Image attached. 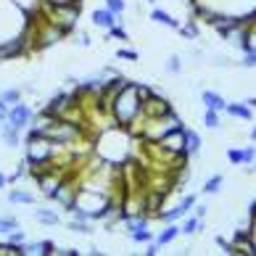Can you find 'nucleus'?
<instances>
[{
	"label": "nucleus",
	"instance_id": "4468645a",
	"mask_svg": "<svg viewBox=\"0 0 256 256\" xmlns=\"http://www.w3.org/2000/svg\"><path fill=\"white\" fill-rule=\"evenodd\" d=\"M150 18H154L156 24H164V26H172V30H180V22L169 11H164V8H154V11H150Z\"/></svg>",
	"mask_w": 256,
	"mask_h": 256
},
{
	"label": "nucleus",
	"instance_id": "f257e3e1",
	"mask_svg": "<svg viewBox=\"0 0 256 256\" xmlns=\"http://www.w3.org/2000/svg\"><path fill=\"white\" fill-rule=\"evenodd\" d=\"M146 84H138V82H127L116 90H108L103 84L100 96L103 100L108 103V114L114 119V124L130 130L132 124H138L143 119V100H146Z\"/></svg>",
	"mask_w": 256,
	"mask_h": 256
},
{
	"label": "nucleus",
	"instance_id": "9d476101",
	"mask_svg": "<svg viewBox=\"0 0 256 256\" xmlns=\"http://www.w3.org/2000/svg\"><path fill=\"white\" fill-rule=\"evenodd\" d=\"M201 146H204L201 135H198L196 130L185 127V156H188V158H190V156H198V154H201Z\"/></svg>",
	"mask_w": 256,
	"mask_h": 256
},
{
	"label": "nucleus",
	"instance_id": "39448f33",
	"mask_svg": "<svg viewBox=\"0 0 256 256\" xmlns=\"http://www.w3.org/2000/svg\"><path fill=\"white\" fill-rule=\"evenodd\" d=\"M150 146H156L164 156H174V158H188L185 156V127L180 124L174 127L172 132H166L164 138H158L156 143H150Z\"/></svg>",
	"mask_w": 256,
	"mask_h": 256
},
{
	"label": "nucleus",
	"instance_id": "e433bc0d",
	"mask_svg": "<svg viewBox=\"0 0 256 256\" xmlns=\"http://www.w3.org/2000/svg\"><path fill=\"white\" fill-rule=\"evenodd\" d=\"M77 45L88 48V45H90V34H88V32H82V34H80V40H77Z\"/></svg>",
	"mask_w": 256,
	"mask_h": 256
},
{
	"label": "nucleus",
	"instance_id": "c03bdc74",
	"mask_svg": "<svg viewBox=\"0 0 256 256\" xmlns=\"http://www.w3.org/2000/svg\"><path fill=\"white\" fill-rule=\"evenodd\" d=\"M248 169H251V172H256V161H254V164H251V166H248Z\"/></svg>",
	"mask_w": 256,
	"mask_h": 256
},
{
	"label": "nucleus",
	"instance_id": "dca6fc26",
	"mask_svg": "<svg viewBox=\"0 0 256 256\" xmlns=\"http://www.w3.org/2000/svg\"><path fill=\"white\" fill-rule=\"evenodd\" d=\"M37 198L32 196V193H26V190H22V188H14V190H8V204H34Z\"/></svg>",
	"mask_w": 256,
	"mask_h": 256
},
{
	"label": "nucleus",
	"instance_id": "2f4dec72",
	"mask_svg": "<svg viewBox=\"0 0 256 256\" xmlns=\"http://www.w3.org/2000/svg\"><path fill=\"white\" fill-rule=\"evenodd\" d=\"M254 161H256V146H246L243 148V164H254Z\"/></svg>",
	"mask_w": 256,
	"mask_h": 256
},
{
	"label": "nucleus",
	"instance_id": "aec40b11",
	"mask_svg": "<svg viewBox=\"0 0 256 256\" xmlns=\"http://www.w3.org/2000/svg\"><path fill=\"white\" fill-rule=\"evenodd\" d=\"M222 185H224V177H222V174H212V177H208L206 182H204L201 190H204L206 196H214V193H220Z\"/></svg>",
	"mask_w": 256,
	"mask_h": 256
},
{
	"label": "nucleus",
	"instance_id": "20e7f679",
	"mask_svg": "<svg viewBox=\"0 0 256 256\" xmlns=\"http://www.w3.org/2000/svg\"><path fill=\"white\" fill-rule=\"evenodd\" d=\"M42 11H45V18H50L56 26H61V30L69 34L80 22L82 3H64V6H45L42 3Z\"/></svg>",
	"mask_w": 256,
	"mask_h": 256
},
{
	"label": "nucleus",
	"instance_id": "49530a36",
	"mask_svg": "<svg viewBox=\"0 0 256 256\" xmlns=\"http://www.w3.org/2000/svg\"><path fill=\"white\" fill-rule=\"evenodd\" d=\"M0 132H3V122H0Z\"/></svg>",
	"mask_w": 256,
	"mask_h": 256
},
{
	"label": "nucleus",
	"instance_id": "f03ea898",
	"mask_svg": "<svg viewBox=\"0 0 256 256\" xmlns=\"http://www.w3.org/2000/svg\"><path fill=\"white\" fill-rule=\"evenodd\" d=\"M58 148H64V146H58L56 140L45 138V135H40L37 130H30V135H26V154H24V158H26V164H30V169H45L48 164H53Z\"/></svg>",
	"mask_w": 256,
	"mask_h": 256
},
{
	"label": "nucleus",
	"instance_id": "6ab92c4d",
	"mask_svg": "<svg viewBox=\"0 0 256 256\" xmlns=\"http://www.w3.org/2000/svg\"><path fill=\"white\" fill-rule=\"evenodd\" d=\"M34 220L42 222V224H58L61 216H58V212H50V208H37V212H34Z\"/></svg>",
	"mask_w": 256,
	"mask_h": 256
},
{
	"label": "nucleus",
	"instance_id": "0eeeda50",
	"mask_svg": "<svg viewBox=\"0 0 256 256\" xmlns=\"http://www.w3.org/2000/svg\"><path fill=\"white\" fill-rule=\"evenodd\" d=\"M196 201H198L196 196H185V198H182V201H180L177 206L166 208V212H158L156 216H158V220L164 222V224H169V222H180L182 216H188V214H190L193 208H196Z\"/></svg>",
	"mask_w": 256,
	"mask_h": 256
},
{
	"label": "nucleus",
	"instance_id": "c9c22d12",
	"mask_svg": "<svg viewBox=\"0 0 256 256\" xmlns=\"http://www.w3.org/2000/svg\"><path fill=\"white\" fill-rule=\"evenodd\" d=\"M45 6H64V3H82V0H42Z\"/></svg>",
	"mask_w": 256,
	"mask_h": 256
},
{
	"label": "nucleus",
	"instance_id": "cd10ccee",
	"mask_svg": "<svg viewBox=\"0 0 256 256\" xmlns=\"http://www.w3.org/2000/svg\"><path fill=\"white\" fill-rule=\"evenodd\" d=\"M106 8H108V11H114L116 16H122V14L127 11V3H124V0H106Z\"/></svg>",
	"mask_w": 256,
	"mask_h": 256
},
{
	"label": "nucleus",
	"instance_id": "412c9836",
	"mask_svg": "<svg viewBox=\"0 0 256 256\" xmlns=\"http://www.w3.org/2000/svg\"><path fill=\"white\" fill-rule=\"evenodd\" d=\"M66 227H69L72 232H80V235H90V232H92V224L84 222V220H72Z\"/></svg>",
	"mask_w": 256,
	"mask_h": 256
},
{
	"label": "nucleus",
	"instance_id": "37998d69",
	"mask_svg": "<svg viewBox=\"0 0 256 256\" xmlns=\"http://www.w3.org/2000/svg\"><path fill=\"white\" fill-rule=\"evenodd\" d=\"M251 140H254V143H256V127L251 130Z\"/></svg>",
	"mask_w": 256,
	"mask_h": 256
},
{
	"label": "nucleus",
	"instance_id": "c756f323",
	"mask_svg": "<svg viewBox=\"0 0 256 256\" xmlns=\"http://www.w3.org/2000/svg\"><path fill=\"white\" fill-rule=\"evenodd\" d=\"M116 58H122V61H138L140 56H138V50H132V48H119Z\"/></svg>",
	"mask_w": 256,
	"mask_h": 256
},
{
	"label": "nucleus",
	"instance_id": "4be33fe9",
	"mask_svg": "<svg viewBox=\"0 0 256 256\" xmlns=\"http://www.w3.org/2000/svg\"><path fill=\"white\" fill-rule=\"evenodd\" d=\"M18 220L16 216H0V235H8L11 230H18Z\"/></svg>",
	"mask_w": 256,
	"mask_h": 256
},
{
	"label": "nucleus",
	"instance_id": "4c0bfd02",
	"mask_svg": "<svg viewBox=\"0 0 256 256\" xmlns=\"http://www.w3.org/2000/svg\"><path fill=\"white\" fill-rule=\"evenodd\" d=\"M206 212H208V206H206V204H198V206H196V216H201V220L206 216Z\"/></svg>",
	"mask_w": 256,
	"mask_h": 256
},
{
	"label": "nucleus",
	"instance_id": "72a5a7b5",
	"mask_svg": "<svg viewBox=\"0 0 256 256\" xmlns=\"http://www.w3.org/2000/svg\"><path fill=\"white\" fill-rule=\"evenodd\" d=\"M26 238H24V232H22V227H18V230H11V232H8V243H24Z\"/></svg>",
	"mask_w": 256,
	"mask_h": 256
},
{
	"label": "nucleus",
	"instance_id": "58836bf2",
	"mask_svg": "<svg viewBox=\"0 0 256 256\" xmlns=\"http://www.w3.org/2000/svg\"><path fill=\"white\" fill-rule=\"evenodd\" d=\"M56 254H61V256H80L77 248H64V251H56Z\"/></svg>",
	"mask_w": 256,
	"mask_h": 256
},
{
	"label": "nucleus",
	"instance_id": "f3484780",
	"mask_svg": "<svg viewBox=\"0 0 256 256\" xmlns=\"http://www.w3.org/2000/svg\"><path fill=\"white\" fill-rule=\"evenodd\" d=\"M0 138L6 140L8 148H18V143H22V138H18V130L11 127V124H6V122H3V132H0Z\"/></svg>",
	"mask_w": 256,
	"mask_h": 256
},
{
	"label": "nucleus",
	"instance_id": "7ed1b4c3",
	"mask_svg": "<svg viewBox=\"0 0 256 256\" xmlns=\"http://www.w3.org/2000/svg\"><path fill=\"white\" fill-rule=\"evenodd\" d=\"M138 124H143V140L146 143H156L158 138H164L166 132H172L174 127L182 124V119H180L174 111H166V114H161V116H146L143 122H138Z\"/></svg>",
	"mask_w": 256,
	"mask_h": 256
},
{
	"label": "nucleus",
	"instance_id": "423d86ee",
	"mask_svg": "<svg viewBox=\"0 0 256 256\" xmlns=\"http://www.w3.org/2000/svg\"><path fill=\"white\" fill-rule=\"evenodd\" d=\"M32 48L37 50H45V48H50L53 42H58L61 37H66V32L61 30V26H56L50 18H42L40 24H37V32H32Z\"/></svg>",
	"mask_w": 256,
	"mask_h": 256
},
{
	"label": "nucleus",
	"instance_id": "6e6552de",
	"mask_svg": "<svg viewBox=\"0 0 256 256\" xmlns=\"http://www.w3.org/2000/svg\"><path fill=\"white\" fill-rule=\"evenodd\" d=\"M32 119H34V111L26 106V103L18 100V103H14V106H11V111H8L6 124H11V127H16L18 132H22V130H26V127L32 124Z\"/></svg>",
	"mask_w": 256,
	"mask_h": 256
},
{
	"label": "nucleus",
	"instance_id": "a19ab883",
	"mask_svg": "<svg viewBox=\"0 0 256 256\" xmlns=\"http://www.w3.org/2000/svg\"><path fill=\"white\" fill-rule=\"evenodd\" d=\"M248 216H256V201L251 204V212H248Z\"/></svg>",
	"mask_w": 256,
	"mask_h": 256
},
{
	"label": "nucleus",
	"instance_id": "c85d7f7f",
	"mask_svg": "<svg viewBox=\"0 0 256 256\" xmlns=\"http://www.w3.org/2000/svg\"><path fill=\"white\" fill-rule=\"evenodd\" d=\"M108 34H111V37H116L119 42H127V40H130V34H127V30H124V26H119V24H114L111 30H108Z\"/></svg>",
	"mask_w": 256,
	"mask_h": 256
},
{
	"label": "nucleus",
	"instance_id": "bb28decb",
	"mask_svg": "<svg viewBox=\"0 0 256 256\" xmlns=\"http://www.w3.org/2000/svg\"><path fill=\"white\" fill-rule=\"evenodd\" d=\"M166 72H169V74H180V72H182V58H180V56H169Z\"/></svg>",
	"mask_w": 256,
	"mask_h": 256
},
{
	"label": "nucleus",
	"instance_id": "a18cd8bd",
	"mask_svg": "<svg viewBox=\"0 0 256 256\" xmlns=\"http://www.w3.org/2000/svg\"><path fill=\"white\" fill-rule=\"evenodd\" d=\"M146 3H156V0H146Z\"/></svg>",
	"mask_w": 256,
	"mask_h": 256
},
{
	"label": "nucleus",
	"instance_id": "b1692460",
	"mask_svg": "<svg viewBox=\"0 0 256 256\" xmlns=\"http://www.w3.org/2000/svg\"><path fill=\"white\" fill-rule=\"evenodd\" d=\"M0 98H3V100L8 103V106H14V103L22 100V90H18V88H8V90L0 92Z\"/></svg>",
	"mask_w": 256,
	"mask_h": 256
},
{
	"label": "nucleus",
	"instance_id": "7c9ffc66",
	"mask_svg": "<svg viewBox=\"0 0 256 256\" xmlns=\"http://www.w3.org/2000/svg\"><path fill=\"white\" fill-rule=\"evenodd\" d=\"M240 66H243V69H256V50H246Z\"/></svg>",
	"mask_w": 256,
	"mask_h": 256
},
{
	"label": "nucleus",
	"instance_id": "a211bd4d",
	"mask_svg": "<svg viewBox=\"0 0 256 256\" xmlns=\"http://www.w3.org/2000/svg\"><path fill=\"white\" fill-rule=\"evenodd\" d=\"M220 124H222V111L206 108L204 111V127L206 130H220Z\"/></svg>",
	"mask_w": 256,
	"mask_h": 256
},
{
	"label": "nucleus",
	"instance_id": "ea45409f",
	"mask_svg": "<svg viewBox=\"0 0 256 256\" xmlns=\"http://www.w3.org/2000/svg\"><path fill=\"white\" fill-rule=\"evenodd\" d=\"M8 182H11V180H8V174H3V172H0V190H3V188H6Z\"/></svg>",
	"mask_w": 256,
	"mask_h": 256
},
{
	"label": "nucleus",
	"instance_id": "9b49d317",
	"mask_svg": "<svg viewBox=\"0 0 256 256\" xmlns=\"http://www.w3.org/2000/svg\"><path fill=\"white\" fill-rule=\"evenodd\" d=\"M177 238H180V224H177V222H169L164 230H161L156 238H154V243L158 246V248H164V246H169V243L177 240Z\"/></svg>",
	"mask_w": 256,
	"mask_h": 256
},
{
	"label": "nucleus",
	"instance_id": "f704fd0d",
	"mask_svg": "<svg viewBox=\"0 0 256 256\" xmlns=\"http://www.w3.org/2000/svg\"><path fill=\"white\" fill-rule=\"evenodd\" d=\"M8 111H11V106H8V103L0 98V122H6V119H8Z\"/></svg>",
	"mask_w": 256,
	"mask_h": 256
},
{
	"label": "nucleus",
	"instance_id": "1a4fd4ad",
	"mask_svg": "<svg viewBox=\"0 0 256 256\" xmlns=\"http://www.w3.org/2000/svg\"><path fill=\"white\" fill-rule=\"evenodd\" d=\"M92 24L108 32L114 24H119V16L114 11H108V8H96V11H92Z\"/></svg>",
	"mask_w": 256,
	"mask_h": 256
},
{
	"label": "nucleus",
	"instance_id": "393cba45",
	"mask_svg": "<svg viewBox=\"0 0 256 256\" xmlns=\"http://www.w3.org/2000/svg\"><path fill=\"white\" fill-rule=\"evenodd\" d=\"M180 34L185 37V40H196L198 37V26L193 22H188V24H180Z\"/></svg>",
	"mask_w": 256,
	"mask_h": 256
},
{
	"label": "nucleus",
	"instance_id": "f8f14e48",
	"mask_svg": "<svg viewBox=\"0 0 256 256\" xmlns=\"http://www.w3.org/2000/svg\"><path fill=\"white\" fill-rule=\"evenodd\" d=\"M227 116H232V119H243V122H248L254 116V108L248 106V103H227V108H224Z\"/></svg>",
	"mask_w": 256,
	"mask_h": 256
},
{
	"label": "nucleus",
	"instance_id": "79ce46f5",
	"mask_svg": "<svg viewBox=\"0 0 256 256\" xmlns=\"http://www.w3.org/2000/svg\"><path fill=\"white\" fill-rule=\"evenodd\" d=\"M246 103H248L251 108H256V98H248V100H246Z\"/></svg>",
	"mask_w": 256,
	"mask_h": 256
},
{
	"label": "nucleus",
	"instance_id": "ddd939ff",
	"mask_svg": "<svg viewBox=\"0 0 256 256\" xmlns=\"http://www.w3.org/2000/svg\"><path fill=\"white\" fill-rule=\"evenodd\" d=\"M201 100H204L206 108H214V111H222V114L227 108V100L220 96V92H214V90H204L201 92Z\"/></svg>",
	"mask_w": 256,
	"mask_h": 256
},
{
	"label": "nucleus",
	"instance_id": "a878e982",
	"mask_svg": "<svg viewBox=\"0 0 256 256\" xmlns=\"http://www.w3.org/2000/svg\"><path fill=\"white\" fill-rule=\"evenodd\" d=\"M227 161L235 166H240L243 164V148H227Z\"/></svg>",
	"mask_w": 256,
	"mask_h": 256
},
{
	"label": "nucleus",
	"instance_id": "2eb2a0df",
	"mask_svg": "<svg viewBox=\"0 0 256 256\" xmlns=\"http://www.w3.org/2000/svg\"><path fill=\"white\" fill-rule=\"evenodd\" d=\"M204 227V220L201 216H182V224H180V235H196L198 230Z\"/></svg>",
	"mask_w": 256,
	"mask_h": 256
},
{
	"label": "nucleus",
	"instance_id": "473e14b6",
	"mask_svg": "<svg viewBox=\"0 0 256 256\" xmlns=\"http://www.w3.org/2000/svg\"><path fill=\"white\" fill-rule=\"evenodd\" d=\"M56 254V243L53 240H40V256H50Z\"/></svg>",
	"mask_w": 256,
	"mask_h": 256
},
{
	"label": "nucleus",
	"instance_id": "5701e85b",
	"mask_svg": "<svg viewBox=\"0 0 256 256\" xmlns=\"http://www.w3.org/2000/svg\"><path fill=\"white\" fill-rule=\"evenodd\" d=\"M130 240H132V243H150V240H154V232H150L148 227H143V230L130 232Z\"/></svg>",
	"mask_w": 256,
	"mask_h": 256
}]
</instances>
